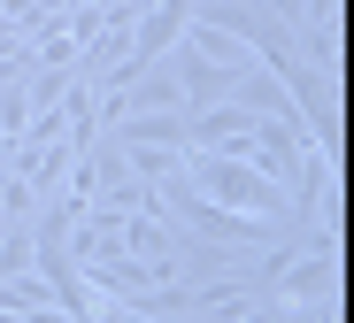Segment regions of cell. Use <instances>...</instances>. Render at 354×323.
Returning a JSON list of instances; mask_svg holds the SVG:
<instances>
[{"instance_id":"1","label":"cell","mask_w":354,"mask_h":323,"mask_svg":"<svg viewBox=\"0 0 354 323\" xmlns=\"http://www.w3.org/2000/svg\"><path fill=\"white\" fill-rule=\"evenodd\" d=\"M169 70H177L185 108H208V100H262V108H277V100H292V93L277 85V70H270L239 31L201 24V16L169 39Z\"/></svg>"},{"instance_id":"2","label":"cell","mask_w":354,"mask_h":323,"mask_svg":"<svg viewBox=\"0 0 354 323\" xmlns=\"http://www.w3.org/2000/svg\"><path fill=\"white\" fill-rule=\"evenodd\" d=\"M177 177H185V185L201 192V201H216V208H239V216H301L292 185H285V177H270V169H254L247 154H201V147H185ZM301 223H308V216H301Z\"/></svg>"},{"instance_id":"3","label":"cell","mask_w":354,"mask_h":323,"mask_svg":"<svg viewBox=\"0 0 354 323\" xmlns=\"http://www.w3.org/2000/svg\"><path fill=\"white\" fill-rule=\"evenodd\" d=\"M0 315H62V300L39 270H8L0 277Z\"/></svg>"}]
</instances>
